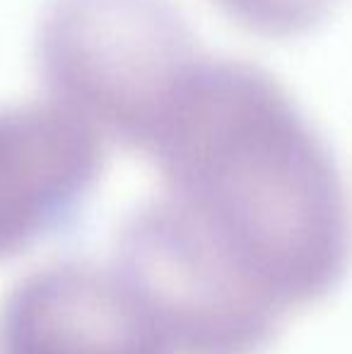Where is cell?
Instances as JSON below:
<instances>
[{
  "label": "cell",
  "mask_w": 352,
  "mask_h": 354,
  "mask_svg": "<svg viewBox=\"0 0 352 354\" xmlns=\"http://www.w3.org/2000/svg\"><path fill=\"white\" fill-rule=\"evenodd\" d=\"M201 56L172 0H51L34 41L48 99L138 152Z\"/></svg>",
  "instance_id": "7a4b0ae2"
},
{
  "label": "cell",
  "mask_w": 352,
  "mask_h": 354,
  "mask_svg": "<svg viewBox=\"0 0 352 354\" xmlns=\"http://www.w3.org/2000/svg\"><path fill=\"white\" fill-rule=\"evenodd\" d=\"M140 154L212 266L282 321L345 280L352 219L340 169L263 68L201 56Z\"/></svg>",
  "instance_id": "6da1fadb"
},
{
  "label": "cell",
  "mask_w": 352,
  "mask_h": 354,
  "mask_svg": "<svg viewBox=\"0 0 352 354\" xmlns=\"http://www.w3.org/2000/svg\"><path fill=\"white\" fill-rule=\"evenodd\" d=\"M104 169V136L53 102L0 106V261L82 212Z\"/></svg>",
  "instance_id": "3957f363"
},
{
  "label": "cell",
  "mask_w": 352,
  "mask_h": 354,
  "mask_svg": "<svg viewBox=\"0 0 352 354\" xmlns=\"http://www.w3.org/2000/svg\"><path fill=\"white\" fill-rule=\"evenodd\" d=\"M0 354H188L113 268L53 263L10 292Z\"/></svg>",
  "instance_id": "277c9868"
},
{
  "label": "cell",
  "mask_w": 352,
  "mask_h": 354,
  "mask_svg": "<svg viewBox=\"0 0 352 354\" xmlns=\"http://www.w3.org/2000/svg\"><path fill=\"white\" fill-rule=\"evenodd\" d=\"M237 24L266 39L306 37L328 19L338 0H212Z\"/></svg>",
  "instance_id": "5b68a950"
}]
</instances>
